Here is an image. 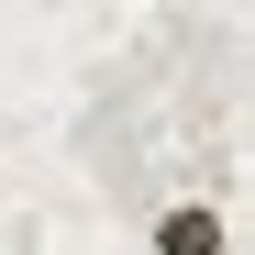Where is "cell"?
Returning <instances> with one entry per match:
<instances>
[{"label":"cell","mask_w":255,"mask_h":255,"mask_svg":"<svg viewBox=\"0 0 255 255\" xmlns=\"http://www.w3.org/2000/svg\"><path fill=\"white\" fill-rule=\"evenodd\" d=\"M144 244H155V255H233V222H222L211 200H166Z\"/></svg>","instance_id":"obj_1"}]
</instances>
